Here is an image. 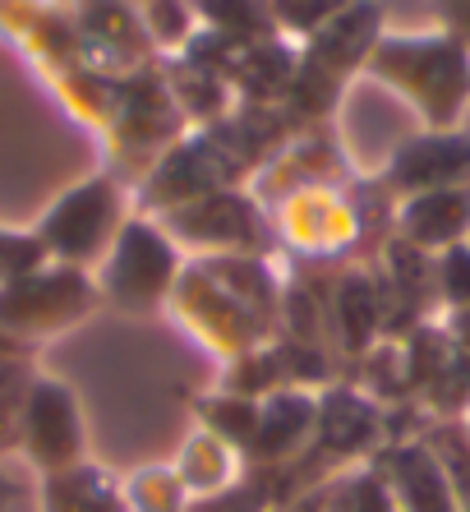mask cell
<instances>
[{
  "label": "cell",
  "instance_id": "14",
  "mask_svg": "<svg viewBox=\"0 0 470 512\" xmlns=\"http://www.w3.org/2000/svg\"><path fill=\"white\" fill-rule=\"evenodd\" d=\"M369 462L383 476L397 512H461L457 489L424 439H388Z\"/></svg>",
  "mask_w": 470,
  "mask_h": 512
},
{
  "label": "cell",
  "instance_id": "9",
  "mask_svg": "<svg viewBox=\"0 0 470 512\" xmlns=\"http://www.w3.org/2000/svg\"><path fill=\"white\" fill-rule=\"evenodd\" d=\"M272 231L277 245L309 263H332L355 254V245L365 240L369 217L360 203V180L351 185H318V190H300L272 208Z\"/></svg>",
  "mask_w": 470,
  "mask_h": 512
},
{
  "label": "cell",
  "instance_id": "29",
  "mask_svg": "<svg viewBox=\"0 0 470 512\" xmlns=\"http://www.w3.org/2000/svg\"><path fill=\"white\" fill-rule=\"evenodd\" d=\"M33 356H37V351H28L19 337H10L5 328H0V360H33Z\"/></svg>",
  "mask_w": 470,
  "mask_h": 512
},
{
  "label": "cell",
  "instance_id": "21",
  "mask_svg": "<svg viewBox=\"0 0 470 512\" xmlns=\"http://www.w3.org/2000/svg\"><path fill=\"white\" fill-rule=\"evenodd\" d=\"M130 512H189V494L171 466H139L120 480Z\"/></svg>",
  "mask_w": 470,
  "mask_h": 512
},
{
  "label": "cell",
  "instance_id": "6",
  "mask_svg": "<svg viewBox=\"0 0 470 512\" xmlns=\"http://www.w3.org/2000/svg\"><path fill=\"white\" fill-rule=\"evenodd\" d=\"M185 268V250H180L171 231L157 222V217L134 213L125 227H120L116 245L106 250V259L93 268L97 296L120 314H157L166 310V300L176 291V277Z\"/></svg>",
  "mask_w": 470,
  "mask_h": 512
},
{
  "label": "cell",
  "instance_id": "16",
  "mask_svg": "<svg viewBox=\"0 0 470 512\" xmlns=\"http://www.w3.org/2000/svg\"><path fill=\"white\" fill-rule=\"evenodd\" d=\"M171 471L180 476L189 503H199V499H212V494L231 489L235 480H245V457L235 453L226 439L208 434V429H194L185 439V448L176 453V462H171Z\"/></svg>",
  "mask_w": 470,
  "mask_h": 512
},
{
  "label": "cell",
  "instance_id": "1",
  "mask_svg": "<svg viewBox=\"0 0 470 512\" xmlns=\"http://www.w3.org/2000/svg\"><path fill=\"white\" fill-rule=\"evenodd\" d=\"M166 310L212 356L240 360L268 342L286 314V286L272 273L268 254H212L185 259Z\"/></svg>",
  "mask_w": 470,
  "mask_h": 512
},
{
  "label": "cell",
  "instance_id": "5",
  "mask_svg": "<svg viewBox=\"0 0 470 512\" xmlns=\"http://www.w3.org/2000/svg\"><path fill=\"white\" fill-rule=\"evenodd\" d=\"M130 217H134V185H125L116 171L102 167L93 176L74 180L70 190H60L47 203V213L37 217L33 231L51 263L93 273Z\"/></svg>",
  "mask_w": 470,
  "mask_h": 512
},
{
  "label": "cell",
  "instance_id": "13",
  "mask_svg": "<svg viewBox=\"0 0 470 512\" xmlns=\"http://www.w3.org/2000/svg\"><path fill=\"white\" fill-rule=\"evenodd\" d=\"M318 425V393L314 388H282V393L259 397L254 411V429L245 443V466H259L263 476L291 466L295 457L309 448Z\"/></svg>",
  "mask_w": 470,
  "mask_h": 512
},
{
  "label": "cell",
  "instance_id": "10",
  "mask_svg": "<svg viewBox=\"0 0 470 512\" xmlns=\"http://www.w3.org/2000/svg\"><path fill=\"white\" fill-rule=\"evenodd\" d=\"M19 457L33 476H56L70 466L88 462V425L83 406L65 379L37 370L19 416Z\"/></svg>",
  "mask_w": 470,
  "mask_h": 512
},
{
  "label": "cell",
  "instance_id": "18",
  "mask_svg": "<svg viewBox=\"0 0 470 512\" xmlns=\"http://www.w3.org/2000/svg\"><path fill=\"white\" fill-rule=\"evenodd\" d=\"M199 28L212 37H222L231 47H259L272 42L277 24H272V5L268 0H194Z\"/></svg>",
  "mask_w": 470,
  "mask_h": 512
},
{
  "label": "cell",
  "instance_id": "23",
  "mask_svg": "<svg viewBox=\"0 0 470 512\" xmlns=\"http://www.w3.org/2000/svg\"><path fill=\"white\" fill-rule=\"evenodd\" d=\"M33 374L37 360H0V457L19 453V416H24Z\"/></svg>",
  "mask_w": 470,
  "mask_h": 512
},
{
  "label": "cell",
  "instance_id": "8",
  "mask_svg": "<svg viewBox=\"0 0 470 512\" xmlns=\"http://www.w3.org/2000/svg\"><path fill=\"white\" fill-rule=\"evenodd\" d=\"M97 305H102V296H97L93 273L65 268V263H42L37 273L0 286V328L19 337L28 351H37L51 337L70 333Z\"/></svg>",
  "mask_w": 470,
  "mask_h": 512
},
{
  "label": "cell",
  "instance_id": "2",
  "mask_svg": "<svg viewBox=\"0 0 470 512\" xmlns=\"http://www.w3.org/2000/svg\"><path fill=\"white\" fill-rule=\"evenodd\" d=\"M0 33L37 65L74 120L102 139L116 111L120 74H102L79 42L65 0H0Z\"/></svg>",
  "mask_w": 470,
  "mask_h": 512
},
{
  "label": "cell",
  "instance_id": "17",
  "mask_svg": "<svg viewBox=\"0 0 470 512\" xmlns=\"http://www.w3.org/2000/svg\"><path fill=\"white\" fill-rule=\"evenodd\" d=\"M37 512H130L120 480L102 466L79 462L56 476H37Z\"/></svg>",
  "mask_w": 470,
  "mask_h": 512
},
{
  "label": "cell",
  "instance_id": "28",
  "mask_svg": "<svg viewBox=\"0 0 470 512\" xmlns=\"http://www.w3.org/2000/svg\"><path fill=\"white\" fill-rule=\"evenodd\" d=\"M438 28H447L452 37H461L470 47V0H434Z\"/></svg>",
  "mask_w": 470,
  "mask_h": 512
},
{
  "label": "cell",
  "instance_id": "4",
  "mask_svg": "<svg viewBox=\"0 0 470 512\" xmlns=\"http://www.w3.org/2000/svg\"><path fill=\"white\" fill-rule=\"evenodd\" d=\"M383 14V0H351L323 33L295 47V84L282 102V116L295 134L332 125L346 84L365 70V56L383 37Z\"/></svg>",
  "mask_w": 470,
  "mask_h": 512
},
{
  "label": "cell",
  "instance_id": "20",
  "mask_svg": "<svg viewBox=\"0 0 470 512\" xmlns=\"http://www.w3.org/2000/svg\"><path fill=\"white\" fill-rule=\"evenodd\" d=\"M254 411H259L254 397H235V393H226V388H217V393H208V397H194V420H199V429L226 439L235 453H245L249 429H254Z\"/></svg>",
  "mask_w": 470,
  "mask_h": 512
},
{
  "label": "cell",
  "instance_id": "25",
  "mask_svg": "<svg viewBox=\"0 0 470 512\" xmlns=\"http://www.w3.org/2000/svg\"><path fill=\"white\" fill-rule=\"evenodd\" d=\"M434 291H438V310L443 314L470 310V240L434 254Z\"/></svg>",
  "mask_w": 470,
  "mask_h": 512
},
{
  "label": "cell",
  "instance_id": "11",
  "mask_svg": "<svg viewBox=\"0 0 470 512\" xmlns=\"http://www.w3.org/2000/svg\"><path fill=\"white\" fill-rule=\"evenodd\" d=\"M378 190L392 203L424 190L470 185V134L466 130H415L378 167Z\"/></svg>",
  "mask_w": 470,
  "mask_h": 512
},
{
  "label": "cell",
  "instance_id": "7",
  "mask_svg": "<svg viewBox=\"0 0 470 512\" xmlns=\"http://www.w3.org/2000/svg\"><path fill=\"white\" fill-rule=\"evenodd\" d=\"M157 222L171 231L185 259H212V254H268L272 259L277 254L272 213L254 199L249 185L199 194V199L162 213Z\"/></svg>",
  "mask_w": 470,
  "mask_h": 512
},
{
  "label": "cell",
  "instance_id": "31",
  "mask_svg": "<svg viewBox=\"0 0 470 512\" xmlns=\"http://www.w3.org/2000/svg\"><path fill=\"white\" fill-rule=\"evenodd\" d=\"M461 512H470V499H466V503H461Z\"/></svg>",
  "mask_w": 470,
  "mask_h": 512
},
{
  "label": "cell",
  "instance_id": "30",
  "mask_svg": "<svg viewBox=\"0 0 470 512\" xmlns=\"http://www.w3.org/2000/svg\"><path fill=\"white\" fill-rule=\"evenodd\" d=\"M457 420H461V425H466V434H470V406H466V411H461Z\"/></svg>",
  "mask_w": 470,
  "mask_h": 512
},
{
  "label": "cell",
  "instance_id": "32",
  "mask_svg": "<svg viewBox=\"0 0 470 512\" xmlns=\"http://www.w3.org/2000/svg\"><path fill=\"white\" fill-rule=\"evenodd\" d=\"M134 5H139V0H134Z\"/></svg>",
  "mask_w": 470,
  "mask_h": 512
},
{
  "label": "cell",
  "instance_id": "15",
  "mask_svg": "<svg viewBox=\"0 0 470 512\" xmlns=\"http://www.w3.org/2000/svg\"><path fill=\"white\" fill-rule=\"evenodd\" d=\"M392 236L420 254H443L452 245L470 240V185H447V190H424L397 203L392 213Z\"/></svg>",
  "mask_w": 470,
  "mask_h": 512
},
{
  "label": "cell",
  "instance_id": "27",
  "mask_svg": "<svg viewBox=\"0 0 470 512\" xmlns=\"http://www.w3.org/2000/svg\"><path fill=\"white\" fill-rule=\"evenodd\" d=\"M0 512H37V476L10 471V457H0Z\"/></svg>",
  "mask_w": 470,
  "mask_h": 512
},
{
  "label": "cell",
  "instance_id": "26",
  "mask_svg": "<svg viewBox=\"0 0 470 512\" xmlns=\"http://www.w3.org/2000/svg\"><path fill=\"white\" fill-rule=\"evenodd\" d=\"M42 263H51V259L33 227H0V286L37 273Z\"/></svg>",
  "mask_w": 470,
  "mask_h": 512
},
{
  "label": "cell",
  "instance_id": "24",
  "mask_svg": "<svg viewBox=\"0 0 470 512\" xmlns=\"http://www.w3.org/2000/svg\"><path fill=\"white\" fill-rule=\"evenodd\" d=\"M268 5H272V24H277V33L300 47V42H309L314 33H323L351 0H268Z\"/></svg>",
  "mask_w": 470,
  "mask_h": 512
},
{
  "label": "cell",
  "instance_id": "12",
  "mask_svg": "<svg viewBox=\"0 0 470 512\" xmlns=\"http://www.w3.org/2000/svg\"><path fill=\"white\" fill-rule=\"evenodd\" d=\"M351 157L341 148L337 125H314V130H300L282 153L272 157L259 176L249 180V190L263 208H277L282 199L300 190H318V185H351Z\"/></svg>",
  "mask_w": 470,
  "mask_h": 512
},
{
  "label": "cell",
  "instance_id": "22",
  "mask_svg": "<svg viewBox=\"0 0 470 512\" xmlns=\"http://www.w3.org/2000/svg\"><path fill=\"white\" fill-rule=\"evenodd\" d=\"M143 28L153 37L157 56H180V51L199 37V14L194 0H139Z\"/></svg>",
  "mask_w": 470,
  "mask_h": 512
},
{
  "label": "cell",
  "instance_id": "3",
  "mask_svg": "<svg viewBox=\"0 0 470 512\" xmlns=\"http://www.w3.org/2000/svg\"><path fill=\"white\" fill-rule=\"evenodd\" d=\"M365 79L397 93L420 116V130H461L470 107V47L447 28L388 33L365 56Z\"/></svg>",
  "mask_w": 470,
  "mask_h": 512
},
{
  "label": "cell",
  "instance_id": "19",
  "mask_svg": "<svg viewBox=\"0 0 470 512\" xmlns=\"http://www.w3.org/2000/svg\"><path fill=\"white\" fill-rule=\"evenodd\" d=\"M318 512H397L383 476L374 471V462H360L351 471L332 476L328 485L314 489Z\"/></svg>",
  "mask_w": 470,
  "mask_h": 512
}]
</instances>
